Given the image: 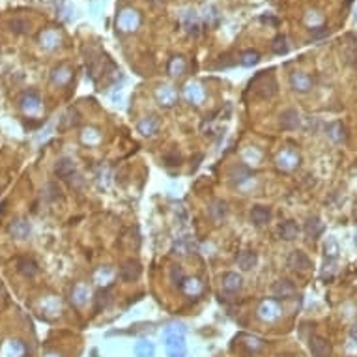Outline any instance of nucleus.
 <instances>
[{"label":"nucleus","instance_id":"1","mask_svg":"<svg viewBox=\"0 0 357 357\" xmlns=\"http://www.w3.org/2000/svg\"><path fill=\"white\" fill-rule=\"evenodd\" d=\"M251 88L254 95L260 99H269L277 94V83H275L273 75H268V71L256 75L251 81Z\"/></svg>","mask_w":357,"mask_h":357},{"label":"nucleus","instance_id":"2","mask_svg":"<svg viewBox=\"0 0 357 357\" xmlns=\"http://www.w3.org/2000/svg\"><path fill=\"white\" fill-rule=\"evenodd\" d=\"M165 346H167L168 357H185V354H187V346H185V338H183V333L174 331L172 327H170V329L167 331Z\"/></svg>","mask_w":357,"mask_h":357},{"label":"nucleus","instance_id":"3","mask_svg":"<svg viewBox=\"0 0 357 357\" xmlns=\"http://www.w3.org/2000/svg\"><path fill=\"white\" fill-rule=\"evenodd\" d=\"M140 24V15H138L137 10L133 8H126L118 13L116 17V26L122 32H133L137 30V26Z\"/></svg>","mask_w":357,"mask_h":357},{"label":"nucleus","instance_id":"4","mask_svg":"<svg viewBox=\"0 0 357 357\" xmlns=\"http://www.w3.org/2000/svg\"><path fill=\"white\" fill-rule=\"evenodd\" d=\"M140 273H142V268H140L138 260H135V258H127L126 262L120 266V279L124 283L137 281L138 277H140Z\"/></svg>","mask_w":357,"mask_h":357},{"label":"nucleus","instance_id":"5","mask_svg":"<svg viewBox=\"0 0 357 357\" xmlns=\"http://www.w3.org/2000/svg\"><path fill=\"white\" fill-rule=\"evenodd\" d=\"M288 268L294 271H299V273H305L312 268V262L303 251H292L288 256Z\"/></svg>","mask_w":357,"mask_h":357},{"label":"nucleus","instance_id":"6","mask_svg":"<svg viewBox=\"0 0 357 357\" xmlns=\"http://www.w3.org/2000/svg\"><path fill=\"white\" fill-rule=\"evenodd\" d=\"M309 348L312 357H331V342L324 336H312Z\"/></svg>","mask_w":357,"mask_h":357},{"label":"nucleus","instance_id":"7","mask_svg":"<svg viewBox=\"0 0 357 357\" xmlns=\"http://www.w3.org/2000/svg\"><path fill=\"white\" fill-rule=\"evenodd\" d=\"M299 112L295 111V109H286V111H283L281 112V116H279V124H281V127L283 129H286V131H292V129H297L299 127Z\"/></svg>","mask_w":357,"mask_h":357},{"label":"nucleus","instance_id":"8","mask_svg":"<svg viewBox=\"0 0 357 357\" xmlns=\"http://www.w3.org/2000/svg\"><path fill=\"white\" fill-rule=\"evenodd\" d=\"M221 283H223V290H224V292H228V294H236V292H240V290H242L243 281L238 273H234V271H226V273L223 275Z\"/></svg>","mask_w":357,"mask_h":357},{"label":"nucleus","instance_id":"9","mask_svg":"<svg viewBox=\"0 0 357 357\" xmlns=\"http://www.w3.org/2000/svg\"><path fill=\"white\" fill-rule=\"evenodd\" d=\"M271 292H273V295H277V297L288 299V297H292V295L295 294V286L292 281L281 279V281H277V283L271 286Z\"/></svg>","mask_w":357,"mask_h":357},{"label":"nucleus","instance_id":"10","mask_svg":"<svg viewBox=\"0 0 357 357\" xmlns=\"http://www.w3.org/2000/svg\"><path fill=\"white\" fill-rule=\"evenodd\" d=\"M271 219V210L268 208V206H254L251 210V223L252 224H256V226H264V224H268Z\"/></svg>","mask_w":357,"mask_h":357},{"label":"nucleus","instance_id":"11","mask_svg":"<svg viewBox=\"0 0 357 357\" xmlns=\"http://www.w3.org/2000/svg\"><path fill=\"white\" fill-rule=\"evenodd\" d=\"M290 83H292V88L297 90V92H309V90L312 88L311 77L305 73H294L290 77Z\"/></svg>","mask_w":357,"mask_h":357},{"label":"nucleus","instance_id":"12","mask_svg":"<svg viewBox=\"0 0 357 357\" xmlns=\"http://www.w3.org/2000/svg\"><path fill=\"white\" fill-rule=\"evenodd\" d=\"M256 264H258V254L254 251H243L238 254V266L242 268L243 271L252 269Z\"/></svg>","mask_w":357,"mask_h":357},{"label":"nucleus","instance_id":"13","mask_svg":"<svg viewBox=\"0 0 357 357\" xmlns=\"http://www.w3.org/2000/svg\"><path fill=\"white\" fill-rule=\"evenodd\" d=\"M279 234H281V238H283V240L292 242V240H295V238L299 236V226H297V223H295V221H286V223L281 224Z\"/></svg>","mask_w":357,"mask_h":357},{"label":"nucleus","instance_id":"14","mask_svg":"<svg viewBox=\"0 0 357 357\" xmlns=\"http://www.w3.org/2000/svg\"><path fill=\"white\" fill-rule=\"evenodd\" d=\"M305 232L311 240H316L322 232H324V223L320 221V217H311V219L305 223Z\"/></svg>","mask_w":357,"mask_h":357},{"label":"nucleus","instance_id":"15","mask_svg":"<svg viewBox=\"0 0 357 357\" xmlns=\"http://www.w3.org/2000/svg\"><path fill=\"white\" fill-rule=\"evenodd\" d=\"M17 269H19L24 277H34V275L38 273V264L34 262L32 258H19Z\"/></svg>","mask_w":357,"mask_h":357},{"label":"nucleus","instance_id":"16","mask_svg":"<svg viewBox=\"0 0 357 357\" xmlns=\"http://www.w3.org/2000/svg\"><path fill=\"white\" fill-rule=\"evenodd\" d=\"M157 127H159L157 118H156V116H150V118L142 120V122L138 124V131H140L142 135H148V137H152V135H156Z\"/></svg>","mask_w":357,"mask_h":357},{"label":"nucleus","instance_id":"17","mask_svg":"<svg viewBox=\"0 0 357 357\" xmlns=\"http://www.w3.org/2000/svg\"><path fill=\"white\" fill-rule=\"evenodd\" d=\"M73 172H75V165L71 159H60V161H58V165H56V174H58V178L67 179Z\"/></svg>","mask_w":357,"mask_h":357},{"label":"nucleus","instance_id":"18","mask_svg":"<svg viewBox=\"0 0 357 357\" xmlns=\"http://www.w3.org/2000/svg\"><path fill=\"white\" fill-rule=\"evenodd\" d=\"M135 354H137V357H154L156 348H154V344L150 340H140L135 346Z\"/></svg>","mask_w":357,"mask_h":357},{"label":"nucleus","instance_id":"19","mask_svg":"<svg viewBox=\"0 0 357 357\" xmlns=\"http://www.w3.org/2000/svg\"><path fill=\"white\" fill-rule=\"evenodd\" d=\"M258 62H260V54L256 53V51H245L240 56V64L245 66V67H252V66H256Z\"/></svg>","mask_w":357,"mask_h":357},{"label":"nucleus","instance_id":"20","mask_svg":"<svg viewBox=\"0 0 357 357\" xmlns=\"http://www.w3.org/2000/svg\"><path fill=\"white\" fill-rule=\"evenodd\" d=\"M271 49L275 54H286L288 53V45H286V38L284 36H277L271 43Z\"/></svg>","mask_w":357,"mask_h":357},{"label":"nucleus","instance_id":"21","mask_svg":"<svg viewBox=\"0 0 357 357\" xmlns=\"http://www.w3.org/2000/svg\"><path fill=\"white\" fill-rule=\"evenodd\" d=\"M210 211L211 213L219 211V213H217V219L224 217V215H226V202H223V200H215V202H213V206L210 208Z\"/></svg>","mask_w":357,"mask_h":357},{"label":"nucleus","instance_id":"22","mask_svg":"<svg viewBox=\"0 0 357 357\" xmlns=\"http://www.w3.org/2000/svg\"><path fill=\"white\" fill-rule=\"evenodd\" d=\"M179 163H181V157H179V154H167L165 156V165H168V167H178Z\"/></svg>","mask_w":357,"mask_h":357},{"label":"nucleus","instance_id":"23","mask_svg":"<svg viewBox=\"0 0 357 357\" xmlns=\"http://www.w3.org/2000/svg\"><path fill=\"white\" fill-rule=\"evenodd\" d=\"M352 336H354V338H357V326L352 329Z\"/></svg>","mask_w":357,"mask_h":357},{"label":"nucleus","instance_id":"24","mask_svg":"<svg viewBox=\"0 0 357 357\" xmlns=\"http://www.w3.org/2000/svg\"><path fill=\"white\" fill-rule=\"evenodd\" d=\"M49 357H58V356H49Z\"/></svg>","mask_w":357,"mask_h":357}]
</instances>
